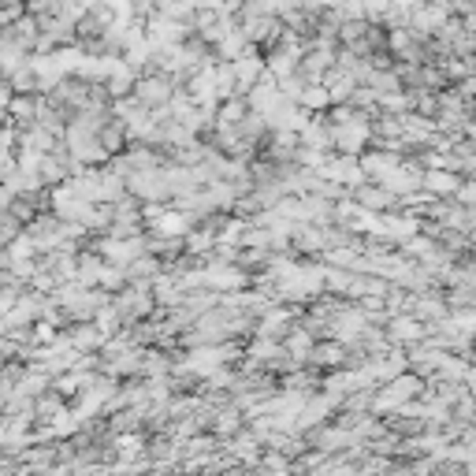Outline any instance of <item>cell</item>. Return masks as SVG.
Returning a JSON list of instances; mask_svg holds the SVG:
<instances>
[{"label": "cell", "mask_w": 476, "mask_h": 476, "mask_svg": "<svg viewBox=\"0 0 476 476\" xmlns=\"http://www.w3.org/2000/svg\"><path fill=\"white\" fill-rule=\"evenodd\" d=\"M138 97H142L145 104H161V101H168V82H164V78L142 82V86H138Z\"/></svg>", "instance_id": "obj_1"}, {"label": "cell", "mask_w": 476, "mask_h": 476, "mask_svg": "<svg viewBox=\"0 0 476 476\" xmlns=\"http://www.w3.org/2000/svg\"><path fill=\"white\" fill-rule=\"evenodd\" d=\"M432 187L435 190H454V179L451 175H432Z\"/></svg>", "instance_id": "obj_2"}]
</instances>
